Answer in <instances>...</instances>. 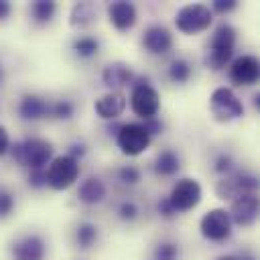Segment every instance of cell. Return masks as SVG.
Returning <instances> with one entry per match:
<instances>
[{"instance_id": "cell-8", "label": "cell", "mask_w": 260, "mask_h": 260, "mask_svg": "<svg viewBox=\"0 0 260 260\" xmlns=\"http://www.w3.org/2000/svg\"><path fill=\"white\" fill-rule=\"evenodd\" d=\"M201 197H203V189H201V183L193 177H183V179H177L167 195L171 207L177 211V215L181 213H187L191 209H195L199 203H201Z\"/></svg>"}, {"instance_id": "cell-17", "label": "cell", "mask_w": 260, "mask_h": 260, "mask_svg": "<svg viewBox=\"0 0 260 260\" xmlns=\"http://www.w3.org/2000/svg\"><path fill=\"white\" fill-rule=\"evenodd\" d=\"M126 106H128V98L122 91H106L104 95H100L95 100L93 110L102 120L112 122V120H118L124 114Z\"/></svg>"}, {"instance_id": "cell-38", "label": "cell", "mask_w": 260, "mask_h": 260, "mask_svg": "<svg viewBox=\"0 0 260 260\" xmlns=\"http://www.w3.org/2000/svg\"><path fill=\"white\" fill-rule=\"evenodd\" d=\"M12 12V4L6 0H0V22H4Z\"/></svg>"}, {"instance_id": "cell-4", "label": "cell", "mask_w": 260, "mask_h": 260, "mask_svg": "<svg viewBox=\"0 0 260 260\" xmlns=\"http://www.w3.org/2000/svg\"><path fill=\"white\" fill-rule=\"evenodd\" d=\"M79 173H81L79 160H75L69 154H57L45 167L47 187H51L53 191H67L77 183Z\"/></svg>"}, {"instance_id": "cell-25", "label": "cell", "mask_w": 260, "mask_h": 260, "mask_svg": "<svg viewBox=\"0 0 260 260\" xmlns=\"http://www.w3.org/2000/svg\"><path fill=\"white\" fill-rule=\"evenodd\" d=\"M100 41L91 35H81V37H75L71 41V51L79 57V59H91L100 53Z\"/></svg>"}, {"instance_id": "cell-18", "label": "cell", "mask_w": 260, "mask_h": 260, "mask_svg": "<svg viewBox=\"0 0 260 260\" xmlns=\"http://www.w3.org/2000/svg\"><path fill=\"white\" fill-rule=\"evenodd\" d=\"M18 116L24 120V122H37V120H43L49 116V110H51V102L43 95H37V93H24L18 102Z\"/></svg>"}, {"instance_id": "cell-34", "label": "cell", "mask_w": 260, "mask_h": 260, "mask_svg": "<svg viewBox=\"0 0 260 260\" xmlns=\"http://www.w3.org/2000/svg\"><path fill=\"white\" fill-rule=\"evenodd\" d=\"M156 213H158L162 219H175V217H177V211L171 207V203H169L167 195H165V197H160V199L156 201Z\"/></svg>"}, {"instance_id": "cell-10", "label": "cell", "mask_w": 260, "mask_h": 260, "mask_svg": "<svg viewBox=\"0 0 260 260\" xmlns=\"http://www.w3.org/2000/svg\"><path fill=\"white\" fill-rule=\"evenodd\" d=\"M232 219H230V213L228 209L223 207H213L209 211H205L199 219V234L203 240L207 242H225L230 240L232 236Z\"/></svg>"}, {"instance_id": "cell-31", "label": "cell", "mask_w": 260, "mask_h": 260, "mask_svg": "<svg viewBox=\"0 0 260 260\" xmlns=\"http://www.w3.org/2000/svg\"><path fill=\"white\" fill-rule=\"evenodd\" d=\"M14 207H16V197H14V193H12L8 187H2V185H0V219L10 217V213L14 211Z\"/></svg>"}, {"instance_id": "cell-12", "label": "cell", "mask_w": 260, "mask_h": 260, "mask_svg": "<svg viewBox=\"0 0 260 260\" xmlns=\"http://www.w3.org/2000/svg\"><path fill=\"white\" fill-rule=\"evenodd\" d=\"M228 77L238 87H250V85L258 83V79H260L258 57L246 53V55H240V57L232 59L230 65H228Z\"/></svg>"}, {"instance_id": "cell-37", "label": "cell", "mask_w": 260, "mask_h": 260, "mask_svg": "<svg viewBox=\"0 0 260 260\" xmlns=\"http://www.w3.org/2000/svg\"><path fill=\"white\" fill-rule=\"evenodd\" d=\"M8 148H10V134H8V130L0 124V156L6 154Z\"/></svg>"}, {"instance_id": "cell-22", "label": "cell", "mask_w": 260, "mask_h": 260, "mask_svg": "<svg viewBox=\"0 0 260 260\" xmlns=\"http://www.w3.org/2000/svg\"><path fill=\"white\" fill-rule=\"evenodd\" d=\"M57 14V2L53 0H35L28 6V16L32 24L37 26H47Z\"/></svg>"}, {"instance_id": "cell-36", "label": "cell", "mask_w": 260, "mask_h": 260, "mask_svg": "<svg viewBox=\"0 0 260 260\" xmlns=\"http://www.w3.org/2000/svg\"><path fill=\"white\" fill-rule=\"evenodd\" d=\"M142 126L146 128V132L150 134V138H152V136H158V134H162V130H165V124H162L158 118H150V120H144V122H142Z\"/></svg>"}, {"instance_id": "cell-40", "label": "cell", "mask_w": 260, "mask_h": 260, "mask_svg": "<svg viewBox=\"0 0 260 260\" xmlns=\"http://www.w3.org/2000/svg\"><path fill=\"white\" fill-rule=\"evenodd\" d=\"M254 108H260V95L258 93L254 95Z\"/></svg>"}, {"instance_id": "cell-35", "label": "cell", "mask_w": 260, "mask_h": 260, "mask_svg": "<svg viewBox=\"0 0 260 260\" xmlns=\"http://www.w3.org/2000/svg\"><path fill=\"white\" fill-rule=\"evenodd\" d=\"M65 154L73 156L75 160H81V158L87 154V144L81 142V140H75V142H71V144L67 146V152H65Z\"/></svg>"}, {"instance_id": "cell-11", "label": "cell", "mask_w": 260, "mask_h": 260, "mask_svg": "<svg viewBox=\"0 0 260 260\" xmlns=\"http://www.w3.org/2000/svg\"><path fill=\"white\" fill-rule=\"evenodd\" d=\"M12 260H45L47 258V240L39 232H26L10 244Z\"/></svg>"}, {"instance_id": "cell-21", "label": "cell", "mask_w": 260, "mask_h": 260, "mask_svg": "<svg viewBox=\"0 0 260 260\" xmlns=\"http://www.w3.org/2000/svg\"><path fill=\"white\" fill-rule=\"evenodd\" d=\"M98 20V6L93 2H75L69 12V24L75 28H85Z\"/></svg>"}, {"instance_id": "cell-39", "label": "cell", "mask_w": 260, "mask_h": 260, "mask_svg": "<svg viewBox=\"0 0 260 260\" xmlns=\"http://www.w3.org/2000/svg\"><path fill=\"white\" fill-rule=\"evenodd\" d=\"M215 260H240L238 256H234V254H223V256H217Z\"/></svg>"}, {"instance_id": "cell-32", "label": "cell", "mask_w": 260, "mask_h": 260, "mask_svg": "<svg viewBox=\"0 0 260 260\" xmlns=\"http://www.w3.org/2000/svg\"><path fill=\"white\" fill-rule=\"evenodd\" d=\"M28 187H30V189H37V191L47 187L45 167H43V169H28Z\"/></svg>"}, {"instance_id": "cell-33", "label": "cell", "mask_w": 260, "mask_h": 260, "mask_svg": "<svg viewBox=\"0 0 260 260\" xmlns=\"http://www.w3.org/2000/svg\"><path fill=\"white\" fill-rule=\"evenodd\" d=\"M234 8H238V0H215V2H211V6H209V10H211L213 14H228V12H232Z\"/></svg>"}, {"instance_id": "cell-6", "label": "cell", "mask_w": 260, "mask_h": 260, "mask_svg": "<svg viewBox=\"0 0 260 260\" xmlns=\"http://www.w3.org/2000/svg\"><path fill=\"white\" fill-rule=\"evenodd\" d=\"M114 140H116L118 150L124 156H140L152 144V138L146 132V128L142 126V122H124V124H120L116 134H114Z\"/></svg>"}, {"instance_id": "cell-19", "label": "cell", "mask_w": 260, "mask_h": 260, "mask_svg": "<svg viewBox=\"0 0 260 260\" xmlns=\"http://www.w3.org/2000/svg\"><path fill=\"white\" fill-rule=\"evenodd\" d=\"M106 193H108L106 183L98 175H89L83 181H79L77 191H75L77 199L83 205H98V203H102L106 199Z\"/></svg>"}, {"instance_id": "cell-13", "label": "cell", "mask_w": 260, "mask_h": 260, "mask_svg": "<svg viewBox=\"0 0 260 260\" xmlns=\"http://www.w3.org/2000/svg\"><path fill=\"white\" fill-rule=\"evenodd\" d=\"M140 43L146 49V53L160 57V55H167L173 49L175 39H173V32L165 24H156L154 22V24H148L144 28V32L140 37Z\"/></svg>"}, {"instance_id": "cell-20", "label": "cell", "mask_w": 260, "mask_h": 260, "mask_svg": "<svg viewBox=\"0 0 260 260\" xmlns=\"http://www.w3.org/2000/svg\"><path fill=\"white\" fill-rule=\"evenodd\" d=\"M152 169L158 177H175L181 171V156L173 148H165L156 154Z\"/></svg>"}, {"instance_id": "cell-14", "label": "cell", "mask_w": 260, "mask_h": 260, "mask_svg": "<svg viewBox=\"0 0 260 260\" xmlns=\"http://www.w3.org/2000/svg\"><path fill=\"white\" fill-rule=\"evenodd\" d=\"M106 14H108V22L118 32H128L138 22V8L134 2H126V0L110 2L106 6Z\"/></svg>"}, {"instance_id": "cell-3", "label": "cell", "mask_w": 260, "mask_h": 260, "mask_svg": "<svg viewBox=\"0 0 260 260\" xmlns=\"http://www.w3.org/2000/svg\"><path fill=\"white\" fill-rule=\"evenodd\" d=\"M130 110L134 116H138L142 122L156 118V114L160 112V91L148 83L146 77H134L132 85H130Z\"/></svg>"}, {"instance_id": "cell-15", "label": "cell", "mask_w": 260, "mask_h": 260, "mask_svg": "<svg viewBox=\"0 0 260 260\" xmlns=\"http://www.w3.org/2000/svg\"><path fill=\"white\" fill-rule=\"evenodd\" d=\"M228 213H230L232 225H238V228L254 225L258 219V195H242L234 199Z\"/></svg>"}, {"instance_id": "cell-30", "label": "cell", "mask_w": 260, "mask_h": 260, "mask_svg": "<svg viewBox=\"0 0 260 260\" xmlns=\"http://www.w3.org/2000/svg\"><path fill=\"white\" fill-rule=\"evenodd\" d=\"M213 171L217 173V175H230V173H234L236 171V160H234V156L230 154V152H219V154H215V158H213Z\"/></svg>"}, {"instance_id": "cell-28", "label": "cell", "mask_w": 260, "mask_h": 260, "mask_svg": "<svg viewBox=\"0 0 260 260\" xmlns=\"http://www.w3.org/2000/svg\"><path fill=\"white\" fill-rule=\"evenodd\" d=\"M116 215L120 221L124 223H132L140 217V205L134 201V199H122L118 205H116Z\"/></svg>"}, {"instance_id": "cell-9", "label": "cell", "mask_w": 260, "mask_h": 260, "mask_svg": "<svg viewBox=\"0 0 260 260\" xmlns=\"http://www.w3.org/2000/svg\"><path fill=\"white\" fill-rule=\"evenodd\" d=\"M258 177L248 171H234L215 183V195L219 199L234 201L242 195H256Z\"/></svg>"}, {"instance_id": "cell-16", "label": "cell", "mask_w": 260, "mask_h": 260, "mask_svg": "<svg viewBox=\"0 0 260 260\" xmlns=\"http://www.w3.org/2000/svg\"><path fill=\"white\" fill-rule=\"evenodd\" d=\"M102 83L110 89V91H118L120 87L124 85H132L136 73L134 69L124 63V61H114V63H108L104 69H102Z\"/></svg>"}, {"instance_id": "cell-2", "label": "cell", "mask_w": 260, "mask_h": 260, "mask_svg": "<svg viewBox=\"0 0 260 260\" xmlns=\"http://www.w3.org/2000/svg\"><path fill=\"white\" fill-rule=\"evenodd\" d=\"M12 160L26 169H43L53 158V142L41 136H26L22 140L10 142L8 148Z\"/></svg>"}, {"instance_id": "cell-24", "label": "cell", "mask_w": 260, "mask_h": 260, "mask_svg": "<svg viewBox=\"0 0 260 260\" xmlns=\"http://www.w3.org/2000/svg\"><path fill=\"white\" fill-rule=\"evenodd\" d=\"M191 75H193V65H191V61L185 59V57L173 59V61L169 63V67H167V77H169V81L175 83V85L187 83V81L191 79Z\"/></svg>"}, {"instance_id": "cell-7", "label": "cell", "mask_w": 260, "mask_h": 260, "mask_svg": "<svg viewBox=\"0 0 260 260\" xmlns=\"http://www.w3.org/2000/svg\"><path fill=\"white\" fill-rule=\"evenodd\" d=\"M209 112L215 122L230 124L244 116V104L234 93L232 87L221 85V87H215L209 95Z\"/></svg>"}, {"instance_id": "cell-5", "label": "cell", "mask_w": 260, "mask_h": 260, "mask_svg": "<svg viewBox=\"0 0 260 260\" xmlns=\"http://www.w3.org/2000/svg\"><path fill=\"white\" fill-rule=\"evenodd\" d=\"M211 24H213V12L209 10L207 4L191 2V4L181 6L175 12V26L183 35L193 37V35L205 32Z\"/></svg>"}, {"instance_id": "cell-29", "label": "cell", "mask_w": 260, "mask_h": 260, "mask_svg": "<svg viewBox=\"0 0 260 260\" xmlns=\"http://www.w3.org/2000/svg\"><path fill=\"white\" fill-rule=\"evenodd\" d=\"M116 179H118L122 185H126V187H134V185L140 183L142 171H140V167H136V165H122V167H118V171H116Z\"/></svg>"}, {"instance_id": "cell-1", "label": "cell", "mask_w": 260, "mask_h": 260, "mask_svg": "<svg viewBox=\"0 0 260 260\" xmlns=\"http://www.w3.org/2000/svg\"><path fill=\"white\" fill-rule=\"evenodd\" d=\"M236 41H238V32L230 22H221L207 45L203 63L207 69L211 71H221L223 67L230 65V61L234 59V49H236Z\"/></svg>"}, {"instance_id": "cell-27", "label": "cell", "mask_w": 260, "mask_h": 260, "mask_svg": "<svg viewBox=\"0 0 260 260\" xmlns=\"http://www.w3.org/2000/svg\"><path fill=\"white\" fill-rule=\"evenodd\" d=\"M49 116L55 118V120H71L75 116V104L67 98H61V100H55L51 102V110H49Z\"/></svg>"}, {"instance_id": "cell-23", "label": "cell", "mask_w": 260, "mask_h": 260, "mask_svg": "<svg viewBox=\"0 0 260 260\" xmlns=\"http://www.w3.org/2000/svg\"><path fill=\"white\" fill-rule=\"evenodd\" d=\"M100 240V225L93 221H79L73 230V242L79 250H89Z\"/></svg>"}, {"instance_id": "cell-26", "label": "cell", "mask_w": 260, "mask_h": 260, "mask_svg": "<svg viewBox=\"0 0 260 260\" xmlns=\"http://www.w3.org/2000/svg\"><path fill=\"white\" fill-rule=\"evenodd\" d=\"M181 246L175 240H160L152 250V260H179Z\"/></svg>"}, {"instance_id": "cell-41", "label": "cell", "mask_w": 260, "mask_h": 260, "mask_svg": "<svg viewBox=\"0 0 260 260\" xmlns=\"http://www.w3.org/2000/svg\"><path fill=\"white\" fill-rule=\"evenodd\" d=\"M2 79H4V69H2V65H0V83H2Z\"/></svg>"}]
</instances>
